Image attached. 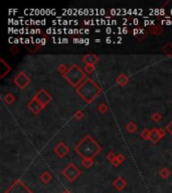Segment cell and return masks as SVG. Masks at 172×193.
<instances>
[{
	"mask_svg": "<svg viewBox=\"0 0 172 193\" xmlns=\"http://www.w3.org/2000/svg\"><path fill=\"white\" fill-rule=\"evenodd\" d=\"M125 181L124 180L122 179V178H118V179L115 181V183H114V185H115V187L117 188V189H119V190H121V189H123V188L125 187Z\"/></svg>",
	"mask_w": 172,
	"mask_h": 193,
	"instance_id": "1",
	"label": "cell"
},
{
	"mask_svg": "<svg viewBox=\"0 0 172 193\" xmlns=\"http://www.w3.org/2000/svg\"><path fill=\"white\" fill-rule=\"evenodd\" d=\"M160 174L163 176V178H166L167 175H168L169 173H168V171H167V170H164V172H160Z\"/></svg>",
	"mask_w": 172,
	"mask_h": 193,
	"instance_id": "2",
	"label": "cell"
},
{
	"mask_svg": "<svg viewBox=\"0 0 172 193\" xmlns=\"http://www.w3.org/2000/svg\"><path fill=\"white\" fill-rule=\"evenodd\" d=\"M106 31H107V33H111V31H112V29L110 28V27H108L107 29H106Z\"/></svg>",
	"mask_w": 172,
	"mask_h": 193,
	"instance_id": "3",
	"label": "cell"
},
{
	"mask_svg": "<svg viewBox=\"0 0 172 193\" xmlns=\"http://www.w3.org/2000/svg\"><path fill=\"white\" fill-rule=\"evenodd\" d=\"M133 22H134L135 25H137V24L139 23V21H138V19H134V21H133Z\"/></svg>",
	"mask_w": 172,
	"mask_h": 193,
	"instance_id": "4",
	"label": "cell"
},
{
	"mask_svg": "<svg viewBox=\"0 0 172 193\" xmlns=\"http://www.w3.org/2000/svg\"><path fill=\"white\" fill-rule=\"evenodd\" d=\"M61 40H63V42H65V43L68 42V38H63V39H61Z\"/></svg>",
	"mask_w": 172,
	"mask_h": 193,
	"instance_id": "5",
	"label": "cell"
},
{
	"mask_svg": "<svg viewBox=\"0 0 172 193\" xmlns=\"http://www.w3.org/2000/svg\"><path fill=\"white\" fill-rule=\"evenodd\" d=\"M106 41H107V43H110V42H111L112 40H111V38H110V37H108L107 39H106Z\"/></svg>",
	"mask_w": 172,
	"mask_h": 193,
	"instance_id": "6",
	"label": "cell"
},
{
	"mask_svg": "<svg viewBox=\"0 0 172 193\" xmlns=\"http://www.w3.org/2000/svg\"><path fill=\"white\" fill-rule=\"evenodd\" d=\"M89 42H90V40L88 39V38H87V39H85V43H86V44H88Z\"/></svg>",
	"mask_w": 172,
	"mask_h": 193,
	"instance_id": "7",
	"label": "cell"
},
{
	"mask_svg": "<svg viewBox=\"0 0 172 193\" xmlns=\"http://www.w3.org/2000/svg\"><path fill=\"white\" fill-rule=\"evenodd\" d=\"M45 39H41V44H45Z\"/></svg>",
	"mask_w": 172,
	"mask_h": 193,
	"instance_id": "8",
	"label": "cell"
},
{
	"mask_svg": "<svg viewBox=\"0 0 172 193\" xmlns=\"http://www.w3.org/2000/svg\"><path fill=\"white\" fill-rule=\"evenodd\" d=\"M89 32H90V31L88 30V29H86V30H85V33H87V34H88V33H89Z\"/></svg>",
	"mask_w": 172,
	"mask_h": 193,
	"instance_id": "9",
	"label": "cell"
},
{
	"mask_svg": "<svg viewBox=\"0 0 172 193\" xmlns=\"http://www.w3.org/2000/svg\"><path fill=\"white\" fill-rule=\"evenodd\" d=\"M63 193H70V191H68V190H65V191L63 192Z\"/></svg>",
	"mask_w": 172,
	"mask_h": 193,
	"instance_id": "10",
	"label": "cell"
}]
</instances>
